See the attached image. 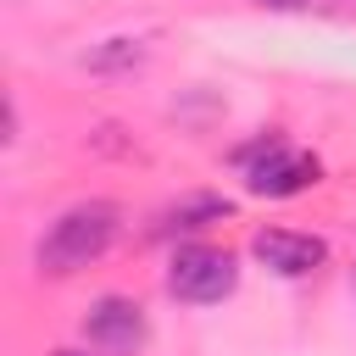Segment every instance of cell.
Here are the masks:
<instances>
[{
  "instance_id": "52a82bcc",
  "label": "cell",
  "mask_w": 356,
  "mask_h": 356,
  "mask_svg": "<svg viewBox=\"0 0 356 356\" xmlns=\"http://www.w3.org/2000/svg\"><path fill=\"white\" fill-rule=\"evenodd\" d=\"M256 6H267V11H306L312 0H256Z\"/></svg>"
},
{
  "instance_id": "277c9868",
  "label": "cell",
  "mask_w": 356,
  "mask_h": 356,
  "mask_svg": "<svg viewBox=\"0 0 356 356\" xmlns=\"http://www.w3.org/2000/svg\"><path fill=\"white\" fill-rule=\"evenodd\" d=\"M83 339L89 350L100 356H139L145 339H150V323H145V306L128 300V295H100L83 317Z\"/></svg>"
},
{
  "instance_id": "6da1fadb",
  "label": "cell",
  "mask_w": 356,
  "mask_h": 356,
  "mask_svg": "<svg viewBox=\"0 0 356 356\" xmlns=\"http://www.w3.org/2000/svg\"><path fill=\"white\" fill-rule=\"evenodd\" d=\"M117 228H122V211L111 200H83V206H72L50 222V234L39 239V267L67 278V273L100 261L117 245Z\"/></svg>"
},
{
  "instance_id": "ba28073f",
  "label": "cell",
  "mask_w": 356,
  "mask_h": 356,
  "mask_svg": "<svg viewBox=\"0 0 356 356\" xmlns=\"http://www.w3.org/2000/svg\"><path fill=\"white\" fill-rule=\"evenodd\" d=\"M56 356H89V350H56ZM95 356H100V350H95Z\"/></svg>"
},
{
  "instance_id": "3957f363",
  "label": "cell",
  "mask_w": 356,
  "mask_h": 356,
  "mask_svg": "<svg viewBox=\"0 0 356 356\" xmlns=\"http://www.w3.org/2000/svg\"><path fill=\"white\" fill-rule=\"evenodd\" d=\"M239 284V261L217 245H178L167 267V295L184 306H217Z\"/></svg>"
},
{
  "instance_id": "5b68a950",
  "label": "cell",
  "mask_w": 356,
  "mask_h": 356,
  "mask_svg": "<svg viewBox=\"0 0 356 356\" xmlns=\"http://www.w3.org/2000/svg\"><path fill=\"white\" fill-rule=\"evenodd\" d=\"M250 250H256V261H261L267 273H278V278H306V273H317V267L328 261V245H323L317 234H295V228H261V234L250 239Z\"/></svg>"
},
{
  "instance_id": "8992f818",
  "label": "cell",
  "mask_w": 356,
  "mask_h": 356,
  "mask_svg": "<svg viewBox=\"0 0 356 356\" xmlns=\"http://www.w3.org/2000/svg\"><path fill=\"white\" fill-rule=\"evenodd\" d=\"M222 217H234V200H222V195H189V200H178L161 217V234H195V228H211Z\"/></svg>"
},
{
  "instance_id": "7a4b0ae2",
  "label": "cell",
  "mask_w": 356,
  "mask_h": 356,
  "mask_svg": "<svg viewBox=\"0 0 356 356\" xmlns=\"http://www.w3.org/2000/svg\"><path fill=\"white\" fill-rule=\"evenodd\" d=\"M239 167H245V189L261 195V200H289V195H300L323 178V161L312 150H295L284 134H267V139L245 145Z\"/></svg>"
}]
</instances>
